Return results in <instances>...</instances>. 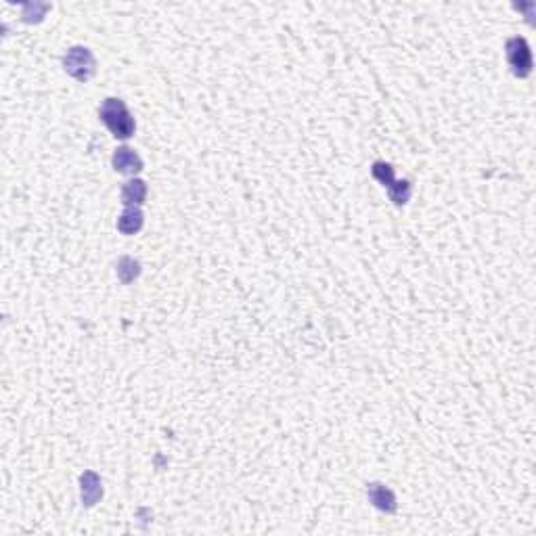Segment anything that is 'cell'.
Wrapping results in <instances>:
<instances>
[{"label": "cell", "mask_w": 536, "mask_h": 536, "mask_svg": "<svg viewBox=\"0 0 536 536\" xmlns=\"http://www.w3.org/2000/svg\"><path fill=\"white\" fill-rule=\"evenodd\" d=\"M101 120L116 138H130L134 134V118L130 116L122 99H105L99 111Z\"/></svg>", "instance_id": "6da1fadb"}, {"label": "cell", "mask_w": 536, "mask_h": 536, "mask_svg": "<svg viewBox=\"0 0 536 536\" xmlns=\"http://www.w3.org/2000/svg\"><path fill=\"white\" fill-rule=\"evenodd\" d=\"M63 65H65V72L80 82H86L94 76V57L88 48H82V46L70 48L63 59Z\"/></svg>", "instance_id": "7a4b0ae2"}, {"label": "cell", "mask_w": 536, "mask_h": 536, "mask_svg": "<svg viewBox=\"0 0 536 536\" xmlns=\"http://www.w3.org/2000/svg\"><path fill=\"white\" fill-rule=\"evenodd\" d=\"M507 59L515 72V76L526 78L532 72V57H530V48L524 38H511L507 42Z\"/></svg>", "instance_id": "3957f363"}, {"label": "cell", "mask_w": 536, "mask_h": 536, "mask_svg": "<svg viewBox=\"0 0 536 536\" xmlns=\"http://www.w3.org/2000/svg\"><path fill=\"white\" fill-rule=\"evenodd\" d=\"M373 174H375V178H379V180L390 189V195H392V199H394L398 206L407 204V199H409V195H411V185H409L407 180H405V182H394V180H392V174H394L392 165L383 164V162H377V164L373 165Z\"/></svg>", "instance_id": "277c9868"}, {"label": "cell", "mask_w": 536, "mask_h": 536, "mask_svg": "<svg viewBox=\"0 0 536 536\" xmlns=\"http://www.w3.org/2000/svg\"><path fill=\"white\" fill-rule=\"evenodd\" d=\"M367 495H369V501L379 511H385V513H394L396 511V496H394V493L390 488H385L383 484H377V482L369 484Z\"/></svg>", "instance_id": "5b68a950"}, {"label": "cell", "mask_w": 536, "mask_h": 536, "mask_svg": "<svg viewBox=\"0 0 536 536\" xmlns=\"http://www.w3.org/2000/svg\"><path fill=\"white\" fill-rule=\"evenodd\" d=\"M114 168L122 174H136L143 170V160L130 147H120L114 153Z\"/></svg>", "instance_id": "8992f818"}, {"label": "cell", "mask_w": 536, "mask_h": 536, "mask_svg": "<svg viewBox=\"0 0 536 536\" xmlns=\"http://www.w3.org/2000/svg\"><path fill=\"white\" fill-rule=\"evenodd\" d=\"M103 496V488H101V480L97 478V474L86 471L82 476V501L86 507H92L99 498Z\"/></svg>", "instance_id": "52a82bcc"}, {"label": "cell", "mask_w": 536, "mask_h": 536, "mask_svg": "<svg viewBox=\"0 0 536 536\" xmlns=\"http://www.w3.org/2000/svg\"><path fill=\"white\" fill-rule=\"evenodd\" d=\"M141 226H143V212L138 207L126 206L124 214L118 218V229L124 235H132V233L141 231Z\"/></svg>", "instance_id": "ba28073f"}, {"label": "cell", "mask_w": 536, "mask_h": 536, "mask_svg": "<svg viewBox=\"0 0 536 536\" xmlns=\"http://www.w3.org/2000/svg\"><path fill=\"white\" fill-rule=\"evenodd\" d=\"M145 195H147V187L143 180H128L122 189V199H124L126 206H138L145 202Z\"/></svg>", "instance_id": "9c48e42d"}, {"label": "cell", "mask_w": 536, "mask_h": 536, "mask_svg": "<svg viewBox=\"0 0 536 536\" xmlns=\"http://www.w3.org/2000/svg\"><path fill=\"white\" fill-rule=\"evenodd\" d=\"M141 273V264L132 258H122L120 264H118V277L124 281V283H130L132 279H136Z\"/></svg>", "instance_id": "30bf717a"}]
</instances>
